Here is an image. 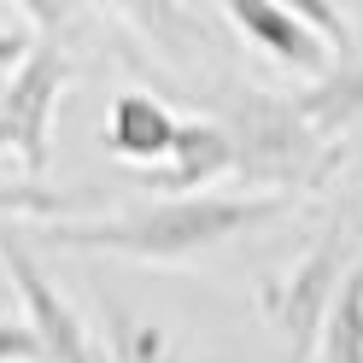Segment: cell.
Instances as JSON below:
<instances>
[{
  "label": "cell",
  "mask_w": 363,
  "mask_h": 363,
  "mask_svg": "<svg viewBox=\"0 0 363 363\" xmlns=\"http://www.w3.org/2000/svg\"><path fill=\"white\" fill-rule=\"evenodd\" d=\"M229 176H235L229 129L217 118H182L176 152L141 176V188H164V199H182V194H211V182H229Z\"/></svg>",
  "instance_id": "obj_7"
},
{
  "label": "cell",
  "mask_w": 363,
  "mask_h": 363,
  "mask_svg": "<svg viewBox=\"0 0 363 363\" xmlns=\"http://www.w3.org/2000/svg\"><path fill=\"white\" fill-rule=\"evenodd\" d=\"M106 334H111V357L118 363H188L158 323H141V316H129L118 305H106Z\"/></svg>",
  "instance_id": "obj_11"
},
{
  "label": "cell",
  "mask_w": 363,
  "mask_h": 363,
  "mask_svg": "<svg viewBox=\"0 0 363 363\" xmlns=\"http://www.w3.org/2000/svg\"><path fill=\"white\" fill-rule=\"evenodd\" d=\"M346 18H357V24H363V0H357V6H352V12H346Z\"/></svg>",
  "instance_id": "obj_15"
},
{
  "label": "cell",
  "mask_w": 363,
  "mask_h": 363,
  "mask_svg": "<svg viewBox=\"0 0 363 363\" xmlns=\"http://www.w3.org/2000/svg\"><path fill=\"white\" fill-rule=\"evenodd\" d=\"M176 135H182V118L152 94H118L106 111V152L141 164V176L176 152Z\"/></svg>",
  "instance_id": "obj_8"
},
{
  "label": "cell",
  "mask_w": 363,
  "mask_h": 363,
  "mask_svg": "<svg viewBox=\"0 0 363 363\" xmlns=\"http://www.w3.org/2000/svg\"><path fill=\"white\" fill-rule=\"evenodd\" d=\"M293 206L287 194H182V199H152V206H129L94 223H48V240L65 252H106V258H141V264H182L199 258L223 240H240L276 223Z\"/></svg>",
  "instance_id": "obj_1"
},
{
  "label": "cell",
  "mask_w": 363,
  "mask_h": 363,
  "mask_svg": "<svg viewBox=\"0 0 363 363\" xmlns=\"http://www.w3.org/2000/svg\"><path fill=\"white\" fill-rule=\"evenodd\" d=\"M24 18L35 24V41H30V53L24 65L0 82V152L18 158L30 176L48 170V158H53V111H59V94L71 88V59H65L59 48V24L71 12H59V6H24Z\"/></svg>",
  "instance_id": "obj_3"
},
{
  "label": "cell",
  "mask_w": 363,
  "mask_h": 363,
  "mask_svg": "<svg viewBox=\"0 0 363 363\" xmlns=\"http://www.w3.org/2000/svg\"><path fill=\"white\" fill-rule=\"evenodd\" d=\"M0 264H6L18 299H24V323L41 340V363H94V340H88L82 316L71 311V299H65L48 276H41V264H35V252H30V240H24L18 223H0Z\"/></svg>",
  "instance_id": "obj_5"
},
{
  "label": "cell",
  "mask_w": 363,
  "mask_h": 363,
  "mask_svg": "<svg viewBox=\"0 0 363 363\" xmlns=\"http://www.w3.org/2000/svg\"><path fill=\"white\" fill-rule=\"evenodd\" d=\"M0 363H41V340H35L30 323L0 316Z\"/></svg>",
  "instance_id": "obj_13"
},
{
  "label": "cell",
  "mask_w": 363,
  "mask_h": 363,
  "mask_svg": "<svg viewBox=\"0 0 363 363\" xmlns=\"http://www.w3.org/2000/svg\"><path fill=\"white\" fill-rule=\"evenodd\" d=\"M71 194L41 188V182H0V217H24V223H65Z\"/></svg>",
  "instance_id": "obj_12"
},
{
  "label": "cell",
  "mask_w": 363,
  "mask_h": 363,
  "mask_svg": "<svg viewBox=\"0 0 363 363\" xmlns=\"http://www.w3.org/2000/svg\"><path fill=\"white\" fill-rule=\"evenodd\" d=\"M223 18H229L252 48H264L276 65H287V71H305L311 82H323L340 65V48L311 24L299 6H281V0H229Z\"/></svg>",
  "instance_id": "obj_6"
},
{
  "label": "cell",
  "mask_w": 363,
  "mask_h": 363,
  "mask_svg": "<svg viewBox=\"0 0 363 363\" xmlns=\"http://www.w3.org/2000/svg\"><path fill=\"white\" fill-rule=\"evenodd\" d=\"M352 269L357 264H352L346 229L328 223V229H316V240L281 269V276L258 281V305H264L269 323H276V334H281V346H287L293 363H305L316 352L323 323H328V311H334V299H340V287H346Z\"/></svg>",
  "instance_id": "obj_4"
},
{
  "label": "cell",
  "mask_w": 363,
  "mask_h": 363,
  "mask_svg": "<svg viewBox=\"0 0 363 363\" xmlns=\"http://www.w3.org/2000/svg\"><path fill=\"white\" fill-rule=\"evenodd\" d=\"M223 129L235 141V182L246 194H299V188H328L340 170V141L316 135L293 94H264V88H235L223 106Z\"/></svg>",
  "instance_id": "obj_2"
},
{
  "label": "cell",
  "mask_w": 363,
  "mask_h": 363,
  "mask_svg": "<svg viewBox=\"0 0 363 363\" xmlns=\"http://www.w3.org/2000/svg\"><path fill=\"white\" fill-rule=\"evenodd\" d=\"M30 41H35V30H24V24H0V82H6L18 65H24Z\"/></svg>",
  "instance_id": "obj_14"
},
{
  "label": "cell",
  "mask_w": 363,
  "mask_h": 363,
  "mask_svg": "<svg viewBox=\"0 0 363 363\" xmlns=\"http://www.w3.org/2000/svg\"><path fill=\"white\" fill-rule=\"evenodd\" d=\"M316 357L323 363H363V264L340 287V299L323 323V340H316Z\"/></svg>",
  "instance_id": "obj_10"
},
{
  "label": "cell",
  "mask_w": 363,
  "mask_h": 363,
  "mask_svg": "<svg viewBox=\"0 0 363 363\" xmlns=\"http://www.w3.org/2000/svg\"><path fill=\"white\" fill-rule=\"evenodd\" d=\"M293 106L305 111V123L316 135H328V141H340L357 118H363V59H340L334 71L323 82H311L305 94H293Z\"/></svg>",
  "instance_id": "obj_9"
}]
</instances>
